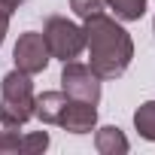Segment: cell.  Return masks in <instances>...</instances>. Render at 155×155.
<instances>
[{
    "label": "cell",
    "instance_id": "cell-2",
    "mask_svg": "<svg viewBox=\"0 0 155 155\" xmlns=\"http://www.w3.org/2000/svg\"><path fill=\"white\" fill-rule=\"evenodd\" d=\"M34 82L18 67L9 70L0 79V125L21 128L28 119H34Z\"/></svg>",
    "mask_w": 155,
    "mask_h": 155
},
{
    "label": "cell",
    "instance_id": "cell-16",
    "mask_svg": "<svg viewBox=\"0 0 155 155\" xmlns=\"http://www.w3.org/2000/svg\"><path fill=\"white\" fill-rule=\"evenodd\" d=\"M152 28H155V25H152Z\"/></svg>",
    "mask_w": 155,
    "mask_h": 155
},
{
    "label": "cell",
    "instance_id": "cell-14",
    "mask_svg": "<svg viewBox=\"0 0 155 155\" xmlns=\"http://www.w3.org/2000/svg\"><path fill=\"white\" fill-rule=\"evenodd\" d=\"M9 15H12V9L0 0V46H3V40H6V31H9Z\"/></svg>",
    "mask_w": 155,
    "mask_h": 155
},
{
    "label": "cell",
    "instance_id": "cell-15",
    "mask_svg": "<svg viewBox=\"0 0 155 155\" xmlns=\"http://www.w3.org/2000/svg\"><path fill=\"white\" fill-rule=\"evenodd\" d=\"M3 3H6V6H9V9H12V12H15V9H18V6H21V3H28V0H3Z\"/></svg>",
    "mask_w": 155,
    "mask_h": 155
},
{
    "label": "cell",
    "instance_id": "cell-6",
    "mask_svg": "<svg viewBox=\"0 0 155 155\" xmlns=\"http://www.w3.org/2000/svg\"><path fill=\"white\" fill-rule=\"evenodd\" d=\"M58 125L67 134H91L97 128V104H85V101H73L70 97Z\"/></svg>",
    "mask_w": 155,
    "mask_h": 155
},
{
    "label": "cell",
    "instance_id": "cell-9",
    "mask_svg": "<svg viewBox=\"0 0 155 155\" xmlns=\"http://www.w3.org/2000/svg\"><path fill=\"white\" fill-rule=\"evenodd\" d=\"M134 128L143 140H152L155 143V101H146L134 110Z\"/></svg>",
    "mask_w": 155,
    "mask_h": 155
},
{
    "label": "cell",
    "instance_id": "cell-8",
    "mask_svg": "<svg viewBox=\"0 0 155 155\" xmlns=\"http://www.w3.org/2000/svg\"><path fill=\"white\" fill-rule=\"evenodd\" d=\"M94 149L101 155H125L131 146H128V137L122 128L104 125V128H94Z\"/></svg>",
    "mask_w": 155,
    "mask_h": 155
},
{
    "label": "cell",
    "instance_id": "cell-1",
    "mask_svg": "<svg viewBox=\"0 0 155 155\" xmlns=\"http://www.w3.org/2000/svg\"><path fill=\"white\" fill-rule=\"evenodd\" d=\"M85 49H88V67L101 76V79H119L131 67L134 58V40L131 34L110 18L107 12L85 18Z\"/></svg>",
    "mask_w": 155,
    "mask_h": 155
},
{
    "label": "cell",
    "instance_id": "cell-11",
    "mask_svg": "<svg viewBox=\"0 0 155 155\" xmlns=\"http://www.w3.org/2000/svg\"><path fill=\"white\" fill-rule=\"evenodd\" d=\"M21 152V134L18 128L0 125V155H18Z\"/></svg>",
    "mask_w": 155,
    "mask_h": 155
},
{
    "label": "cell",
    "instance_id": "cell-10",
    "mask_svg": "<svg viewBox=\"0 0 155 155\" xmlns=\"http://www.w3.org/2000/svg\"><path fill=\"white\" fill-rule=\"evenodd\" d=\"M107 9H113L119 21H140L146 15V0H107Z\"/></svg>",
    "mask_w": 155,
    "mask_h": 155
},
{
    "label": "cell",
    "instance_id": "cell-5",
    "mask_svg": "<svg viewBox=\"0 0 155 155\" xmlns=\"http://www.w3.org/2000/svg\"><path fill=\"white\" fill-rule=\"evenodd\" d=\"M12 61H15V67H18L21 73H28V76L43 73V70L49 67V61H52L49 46H46V40H43V31H25V34L18 37L15 49H12Z\"/></svg>",
    "mask_w": 155,
    "mask_h": 155
},
{
    "label": "cell",
    "instance_id": "cell-4",
    "mask_svg": "<svg viewBox=\"0 0 155 155\" xmlns=\"http://www.w3.org/2000/svg\"><path fill=\"white\" fill-rule=\"evenodd\" d=\"M101 76L82 64V61H64V70H61V91L73 101H85V104H101Z\"/></svg>",
    "mask_w": 155,
    "mask_h": 155
},
{
    "label": "cell",
    "instance_id": "cell-3",
    "mask_svg": "<svg viewBox=\"0 0 155 155\" xmlns=\"http://www.w3.org/2000/svg\"><path fill=\"white\" fill-rule=\"evenodd\" d=\"M43 40L49 46V55L58 58L61 64L79 58V52L85 49V31H82V25H76V21H70L64 15H49L46 18Z\"/></svg>",
    "mask_w": 155,
    "mask_h": 155
},
{
    "label": "cell",
    "instance_id": "cell-12",
    "mask_svg": "<svg viewBox=\"0 0 155 155\" xmlns=\"http://www.w3.org/2000/svg\"><path fill=\"white\" fill-rule=\"evenodd\" d=\"M49 149V134L46 131H34L21 137V155H40Z\"/></svg>",
    "mask_w": 155,
    "mask_h": 155
},
{
    "label": "cell",
    "instance_id": "cell-13",
    "mask_svg": "<svg viewBox=\"0 0 155 155\" xmlns=\"http://www.w3.org/2000/svg\"><path fill=\"white\" fill-rule=\"evenodd\" d=\"M70 9L85 21V18H91V15L107 12V0H70Z\"/></svg>",
    "mask_w": 155,
    "mask_h": 155
},
{
    "label": "cell",
    "instance_id": "cell-7",
    "mask_svg": "<svg viewBox=\"0 0 155 155\" xmlns=\"http://www.w3.org/2000/svg\"><path fill=\"white\" fill-rule=\"evenodd\" d=\"M67 94L64 91H43L34 97V116L43 122V125H58L61 116H64V107H67Z\"/></svg>",
    "mask_w": 155,
    "mask_h": 155
}]
</instances>
